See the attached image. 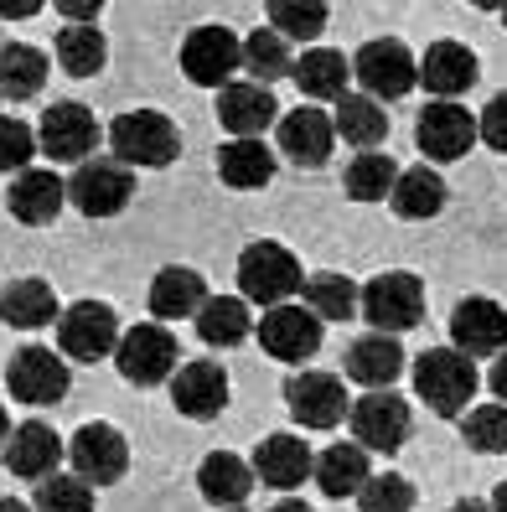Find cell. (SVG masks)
<instances>
[{"mask_svg": "<svg viewBox=\"0 0 507 512\" xmlns=\"http://www.w3.org/2000/svg\"><path fill=\"white\" fill-rule=\"evenodd\" d=\"M6 388L11 399L47 409V404H63L68 399V363L47 347H16V357L6 363Z\"/></svg>", "mask_w": 507, "mask_h": 512, "instance_id": "obj_13", "label": "cell"}, {"mask_svg": "<svg viewBox=\"0 0 507 512\" xmlns=\"http://www.w3.org/2000/svg\"><path fill=\"white\" fill-rule=\"evenodd\" d=\"M295 88L306 99H342L347 94V57L332 47H306V57H295Z\"/></svg>", "mask_w": 507, "mask_h": 512, "instance_id": "obj_35", "label": "cell"}, {"mask_svg": "<svg viewBox=\"0 0 507 512\" xmlns=\"http://www.w3.org/2000/svg\"><path fill=\"white\" fill-rule=\"evenodd\" d=\"M104 63H109V42L94 21H68L57 32V68L68 78H94L104 73Z\"/></svg>", "mask_w": 507, "mask_h": 512, "instance_id": "obj_30", "label": "cell"}, {"mask_svg": "<svg viewBox=\"0 0 507 512\" xmlns=\"http://www.w3.org/2000/svg\"><path fill=\"white\" fill-rule=\"evenodd\" d=\"M223 512H244V507H223Z\"/></svg>", "mask_w": 507, "mask_h": 512, "instance_id": "obj_54", "label": "cell"}, {"mask_svg": "<svg viewBox=\"0 0 507 512\" xmlns=\"http://www.w3.org/2000/svg\"><path fill=\"white\" fill-rule=\"evenodd\" d=\"M414 394L430 404V414L456 419L471 409L476 394V357H466L461 347H430L414 363Z\"/></svg>", "mask_w": 507, "mask_h": 512, "instance_id": "obj_3", "label": "cell"}, {"mask_svg": "<svg viewBox=\"0 0 507 512\" xmlns=\"http://www.w3.org/2000/svg\"><path fill=\"white\" fill-rule=\"evenodd\" d=\"M171 404L187 419H213L228 409V373L213 363V357H197V363H182L171 378Z\"/></svg>", "mask_w": 507, "mask_h": 512, "instance_id": "obj_20", "label": "cell"}, {"mask_svg": "<svg viewBox=\"0 0 507 512\" xmlns=\"http://www.w3.org/2000/svg\"><path fill=\"white\" fill-rule=\"evenodd\" d=\"M244 68V37H233L228 26H197L182 42V73L197 88H223L233 83V73Z\"/></svg>", "mask_w": 507, "mask_h": 512, "instance_id": "obj_10", "label": "cell"}, {"mask_svg": "<svg viewBox=\"0 0 507 512\" xmlns=\"http://www.w3.org/2000/svg\"><path fill=\"white\" fill-rule=\"evenodd\" d=\"M244 68L254 83H280V78H295V57H290V37H280L275 26H259V32L244 37Z\"/></svg>", "mask_w": 507, "mask_h": 512, "instance_id": "obj_37", "label": "cell"}, {"mask_svg": "<svg viewBox=\"0 0 507 512\" xmlns=\"http://www.w3.org/2000/svg\"><path fill=\"white\" fill-rule=\"evenodd\" d=\"M352 435L363 450L394 456L409 440V404L399 394H389V388H368V394L352 404Z\"/></svg>", "mask_w": 507, "mask_h": 512, "instance_id": "obj_14", "label": "cell"}, {"mask_svg": "<svg viewBox=\"0 0 507 512\" xmlns=\"http://www.w3.org/2000/svg\"><path fill=\"white\" fill-rule=\"evenodd\" d=\"M471 140H482V125L456 104V99H435L420 109V119H414V145H420V156L430 166H445V161H461Z\"/></svg>", "mask_w": 507, "mask_h": 512, "instance_id": "obj_9", "label": "cell"}, {"mask_svg": "<svg viewBox=\"0 0 507 512\" xmlns=\"http://www.w3.org/2000/svg\"><path fill=\"white\" fill-rule=\"evenodd\" d=\"M270 512H316V507H306V502H295V497H285V502H275Z\"/></svg>", "mask_w": 507, "mask_h": 512, "instance_id": "obj_50", "label": "cell"}, {"mask_svg": "<svg viewBox=\"0 0 507 512\" xmlns=\"http://www.w3.org/2000/svg\"><path fill=\"white\" fill-rule=\"evenodd\" d=\"M63 202H68V182H57V171H21L11 192H6V207H11V218L16 223H52L57 213H63Z\"/></svg>", "mask_w": 507, "mask_h": 512, "instance_id": "obj_26", "label": "cell"}, {"mask_svg": "<svg viewBox=\"0 0 507 512\" xmlns=\"http://www.w3.org/2000/svg\"><path fill=\"white\" fill-rule=\"evenodd\" d=\"M109 150L130 171H161L182 150V130L171 125L161 109H125L109 119Z\"/></svg>", "mask_w": 507, "mask_h": 512, "instance_id": "obj_2", "label": "cell"}, {"mask_svg": "<svg viewBox=\"0 0 507 512\" xmlns=\"http://www.w3.org/2000/svg\"><path fill=\"white\" fill-rule=\"evenodd\" d=\"M451 347L466 357H497L507 352V311L487 295H466L451 316Z\"/></svg>", "mask_w": 507, "mask_h": 512, "instance_id": "obj_18", "label": "cell"}, {"mask_svg": "<svg viewBox=\"0 0 507 512\" xmlns=\"http://www.w3.org/2000/svg\"><path fill=\"white\" fill-rule=\"evenodd\" d=\"M363 316L373 331H389V337H399V331H414L425 321V285L404 275V269H389V275H373L363 285Z\"/></svg>", "mask_w": 507, "mask_h": 512, "instance_id": "obj_6", "label": "cell"}, {"mask_svg": "<svg viewBox=\"0 0 507 512\" xmlns=\"http://www.w3.org/2000/svg\"><path fill=\"white\" fill-rule=\"evenodd\" d=\"M337 140H342L337 119L326 109H316V104H301V109L280 114V156L290 166H326Z\"/></svg>", "mask_w": 507, "mask_h": 512, "instance_id": "obj_17", "label": "cell"}, {"mask_svg": "<svg viewBox=\"0 0 507 512\" xmlns=\"http://www.w3.org/2000/svg\"><path fill=\"white\" fill-rule=\"evenodd\" d=\"M306 306L321 321H352L363 311V290H357L347 275H311L306 280Z\"/></svg>", "mask_w": 507, "mask_h": 512, "instance_id": "obj_39", "label": "cell"}, {"mask_svg": "<svg viewBox=\"0 0 507 512\" xmlns=\"http://www.w3.org/2000/svg\"><path fill=\"white\" fill-rule=\"evenodd\" d=\"M218 176L233 192H259L275 182V150L264 140H223L218 150Z\"/></svg>", "mask_w": 507, "mask_h": 512, "instance_id": "obj_27", "label": "cell"}, {"mask_svg": "<svg viewBox=\"0 0 507 512\" xmlns=\"http://www.w3.org/2000/svg\"><path fill=\"white\" fill-rule=\"evenodd\" d=\"M68 461H73V476H83L88 487H114L130 471V445L114 425H83L68 445Z\"/></svg>", "mask_w": 507, "mask_h": 512, "instance_id": "obj_15", "label": "cell"}, {"mask_svg": "<svg viewBox=\"0 0 507 512\" xmlns=\"http://www.w3.org/2000/svg\"><path fill=\"white\" fill-rule=\"evenodd\" d=\"M264 16L290 42H316L326 32V0H270Z\"/></svg>", "mask_w": 507, "mask_h": 512, "instance_id": "obj_40", "label": "cell"}, {"mask_svg": "<svg viewBox=\"0 0 507 512\" xmlns=\"http://www.w3.org/2000/svg\"><path fill=\"white\" fill-rule=\"evenodd\" d=\"M218 125L233 135V140H254L270 125H280V104L264 83H228L218 94Z\"/></svg>", "mask_w": 507, "mask_h": 512, "instance_id": "obj_19", "label": "cell"}, {"mask_svg": "<svg viewBox=\"0 0 507 512\" xmlns=\"http://www.w3.org/2000/svg\"><path fill=\"white\" fill-rule=\"evenodd\" d=\"M0 316H6V326L16 331H37V326H52V321H63L57 316V295L47 280H11L6 295H0Z\"/></svg>", "mask_w": 507, "mask_h": 512, "instance_id": "obj_34", "label": "cell"}, {"mask_svg": "<svg viewBox=\"0 0 507 512\" xmlns=\"http://www.w3.org/2000/svg\"><path fill=\"white\" fill-rule=\"evenodd\" d=\"M37 11H42V0H0V16H6V21H26Z\"/></svg>", "mask_w": 507, "mask_h": 512, "instance_id": "obj_48", "label": "cell"}, {"mask_svg": "<svg viewBox=\"0 0 507 512\" xmlns=\"http://www.w3.org/2000/svg\"><path fill=\"white\" fill-rule=\"evenodd\" d=\"M502 26H507V6H502Z\"/></svg>", "mask_w": 507, "mask_h": 512, "instance_id": "obj_55", "label": "cell"}, {"mask_svg": "<svg viewBox=\"0 0 507 512\" xmlns=\"http://www.w3.org/2000/svg\"><path fill=\"white\" fill-rule=\"evenodd\" d=\"M399 166H394V156H383V150H363L352 166H347V176H342V192L352 197V202H389L394 197V187H399Z\"/></svg>", "mask_w": 507, "mask_h": 512, "instance_id": "obj_36", "label": "cell"}, {"mask_svg": "<svg viewBox=\"0 0 507 512\" xmlns=\"http://www.w3.org/2000/svg\"><path fill=\"white\" fill-rule=\"evenodd\" d=\"M254 471H259L264 487L295 492V487H306V476H316V456L306 450V440H295V435H264L259 450H254Z\"/></svg>", "mask_w": 507, "mask_h": 512, "instance_id": "obj_22", "label": "cell"}, {"mask_svg": "<svg viewBox=\"0 0 507 512\" xmlns=\"http://www.w3.org/2000/svg\"><path fill=\"white\" fill-rule=\"evenodd\" d=\"M37 145H42V140H37L32 130H26L16 114L0 119V171H6V176L26 171V161H32V150H37Z\"/></svg>", "mask_w": 507, "mask_h": 512, "instance_id": "obj_44", "label": "cell"}, {"mask_svg": "<svg viewBox=\"0 0 507 512\" xmlns=\"http://www.w3.org/2000/svg\"><path fill=\"white\" fill-rule=\"evenodd\" d=\"M254 481H259L254 461L233 456V450H213V456H202V466H197V492L213 507H244Z\"/></svg>", "mask_w": 507, "mask_h": 512, "instance_id": "obj_24", "label": "cell"}, {"mask_svg": "<svg viewBox=\"0 0 507 512\" xmlns=\"http://www.w3.org/2000/svg\"><path fill=\"white\" fill-rule=\"evenodd\" d=\"M357 512H414V487L399 471L368 476V487L357 492Z\"/></svg>", "mask_w": 507, "mask_h": 512, "instance_id": "obj_43", "label": "cell"}, {"mask_svg": "<svg viewBox=\"0 0 507 512\" xmlns=\"http://www.w3.org/2000/svg\"><path fill=\"white\" fill-rule=\"evenodd\" d=\"M238 295L249 306H285V300L306 295V269L285 244L275 238H254V244L238 254Z\"/></svg>", "mask_w": 507, "mask_h": 512, "instance_id": "obj_1", "label": "cell"}, {"mask_svg": "<svg viewBox=\"0 0 507 512\" xmlns=\"http://www.w3.org/2000/svg\"><path fill=\"white\" fill-rule=\"evenodd\" d=\"M368 450L363 445H347V440H337V445H326L321 456H316V487H321V497H357L368 487Z\"/></svg>", "mask_w": 507, "mask_h": 512, "instance_id": "obj_29", "label": "cell"}, {"mask_svg": "<svg viewBox=\"0 0 507 512\" xmlns=\"http://www.w3.org/2000/svg\"><path fill=\"white\" fill-rule=\"evenodd\" d=\"M471 6H482V11H502L507 0H471Z\"/></svg>", "mask_w": 507, "mask_h": 512, "instance_id": "obj_53", "label": "cell"}, {"mask_svg": "<svg viewBox=\"0 0 507 512\" xmlns=\"http://www.w3.org/2000/svg\"><path fill=\"white\" fill-rule=\"evenodd\" d=\"M37 512H94V487L83 476H47L37 481Z\"/></svg>", "mask_w": 507, "mask_h": 512, "instance_id": "obj_42", "label": "cell"}, {"mask_svg": "<svg viewBox=\"0 0 507 512\" xmlns=\"http://www.w3.org/2000/svg\"><path fill=\"white\" fill-rule=\"evenodd\" d=\"M476 125H482V140L507 156V88H502V94L482 109V119H476Z\"/></svg>", "mask_w": 507, "mask_h": 512, "instance_id": "obj_45", "label": "cell"}, {"mask_svg": "<svg viewBox=\"0 0 507 512\" xmlns=\"http://www.w3.org/2000/svg\"><path fill=\"white\" fill-rule=\"evenodd\" d=\"M285 409L301 430H337L342 419H352L347 388L337 373H295L285 383Z\"/></svg>", "mask_w": 507, "mask_h": 512, "instance_id": "obj_12", "label": "cell"}, {"mask_svg": "<svg viewBox=\"0 0 507 512\" xmlns=\"http://www.w3.org/2000/svg\"><path fill=\"white\" fill-rule=\"evenodd\" d=\"M321 331H326V321L311 311V306H270L264 311V321L254 326V337H259V347L275 357V363H306V357H316L321 352Z\"/></svg>", "mask_w": 507, "mask_h": 512, "instance_id": "obj_11", "label": "cell"}, {"mask_svg": "<svg viewBox=\"0 0 507 512\" xmlns=\"http://www.w3.org/2000/svg\"><path fill=\"white\" fill-rule=\"evenodd\" d=\"M37 140H42V150H47L52 161H73V166H83V161H94V145H99V119L88 114L83 104L63 99V104H52V109L42 114Z\"/></svg>", "mask_w": 507, "mask_h": 512, "instance_id": "obj_16", "label": "cell"}, {"mask_svg": "<svg viewBox=\"0 0 507 512\" xmlns=\"http://www.w3.org/2000/svg\"><path fill=\"white\" fill-rule=\"evenodd\" d=\"M492 512H507V481H502V487L492 492Z\"/></svg>", "mask_w": 507, "mask_h": 512, "instance_id": "obj_51", "label": "cell"}, {"mask_svg": "<svg viewBox=\"0 0 507 512\" xmlns=\"http://www.w3.org/2000/svg\"><path fill=\"white\" fill-rule=\"evenodd\" d=\"M42 83H47V57L26 42H6V52H0V94L32 99Z\"/></svg>", "mask_w": 507, "mask_h": 512, "instance_id": "obj_38", "label": "cell"}, {"mask_svg": "<svg viewBox=\"0 0 507 512\" xmlns=\"http://www.w3.org/2000/svg\"><path fill=\"white\" fill-rule=\"evenodd\" d=\"M130 197H135V171L119 156H94L68 176V202L83 218H114L130 207Z\"/></svg>", "mask_w": 507, "mask_h": 512, "instance_id": "obj_4", "label": "cell"}, {"mask_svg": "<svg viewBox=\"0 0 507 512\" xmlns=\"http://www.w3.org/2000/svg\"><path fill=\"white\" fill-rule=\"evenodd\" d=\"M461 440L476 456H502L507 450V404H482L461 419Z\"/></svg>", "mask_w": 507, "mask_h": 512, "instance_id": "obj_41", "label": "cell"}, {"mask_svg": "<svg viewBox=\"0 0 507 512\" xmlns=\"http://www.w3.org/2000/svg\"><path fill=\"white\" fill-rule=\"evenodd\" d=\"M394 213L409 218V223H425V218H440L445 213V176L435 166H409L394 187Z\"/></svg>", "mask_w": 507, "mask_h": 512, "instance_id": "obj_32", "label": "cell"}, {"mask_svg": "<svg viewBox=\"0 0 507 512\" xmlns=\"http://www.w3.org/2000/svg\"><path fill=\"white\" fill-rule=\"evenodd\" d=\"M0 512H37V507H26V502H16V497H6V502H0Z\"/></svg>", "mask_w": 507, "mask_h": 512, "instance_id": "obj_52", "label": "cell"}, {"mask_svg": "<svg viewBox=\"0 0 507 512\" xmlns=\"http://www.w3.org/2000/svg\"><path fill=\"white\" fill-rule=\"evenodd\" d=\"M352 73L363 83L368 99H404L414 83H420V57H414L399 37H373L357 47Z\"/></svg>", "mask_w": 507, "mask_h": 512, "instance_id": "obj_5", "label": "cell"}, {"mask_svg": "<svg viewBox=\"0 0 507 512\" xmlns=\"http://www.w3.org/2000/svg\"><path fill=\"white\" fill-rule=\"evenodd\" d=\"M476 52L466 47V42H430V52L420 57V83L430 88L435 99H456V94H466V88L476 83Z\"/></svg>", "mask_w": 507, "mask_h": 512, "instance_id": "obj_23", "label": "cell"}, {"mask_svg": "<svg viewBox=\"0 0 507 512\" xmlns=\"http://www.w3.org/2000/svg\"><path fill=\"white\" fill-rule=\"evenodd\" d=\"M192 321H197V337H202L207 347H238V342L254 331L244 295H207V306H202Z\"/></svg>", "mask_w": 507, "mask_h": 512, "instance_id": "obj_31", "label": "cell"}, {"mask_svg": "<svg viewBox=\"0 0 507 512\" xmlns=\"http://www.w3.org/2000/svg\"><path fill=\"white\" fill-rule=\"evenodd\" d=\"M332 119H337V135L357 150H378L389 140V114H383V104L368 99V94H342Z\"/></svg>", "mask_w": 507, "mask_h": 512, "instance_id": "obj_33", "label": "cell"}, {"mask_svg": "<svg viewBox=\"0 0 507 512\" xmlns=\"http://www.w3.org/2000/svg\"><path fill=\"white\" fill-rule=\"evenodd\" d=\"M451 512H492V507L476 502V497H461V502H451Z\"/></svg>", "mask_w": 507, "mask_h": 512, "instance_id": "obj_49", "label": "cell"}, {"mask_svg": "<svg viewBox=\"0 0 507 512\" xmlns=\"http://www.w3.org/2000/svg\"><path fill=\"white\" fill-rule=\"evenodd\" d=\"M63 456H68L63 440H57V430L42 425V419H26V425H16L6 435V471H16L26 481H47Z\"/></svg>", "mask_w": 507, "mask_h": 512, "instance_id": "obj_21", "label": "cell"}, {"mask_svg": "<svg viewBox=\"0 0 507 512\" xmlns=\"http://www.w3.org/2000/svg\"><path fill=\"white\" fill-rule=\"evenodd\" d=\"M202 306H207V285L197 269L171 264L151 280V316L156 321H182V316H197Z\"/></svg>", "mask_w": 507, "mask_h": 512, "instance_id": "obj_28", "label": "cell"}, {"mask_svg": "<svg viewBox=\"0 0 507 512\" xmlns=\"http://www.w3.org/2000/svg\"><path fill=\"white\" fill-rule=\"evenodd\" d=\"M119 316L104 300H73L57 321V347H63L73 363H99V357H114L119 352Z\"/></svg>", "mask_w": 507, "mask_h": 512, "instance_id": "obj_7", "label": "cell"}, {"mask_svg": "<svg viewBox=\"0 0 507 512\" xmlns=\"http://www.w3.org/2000/svg\"><path fill=\"white\" fill-rule=\"evenodd\" d=\"M57 11H63L68 21H94L99 11H104V0H52Z\"/></svg>", "mask_w": 507, "mask_h": 512, "instance_id": "obj_46", "label": "cell"}, {"mask_svg": "<svg viewBox=\"0 0 507 512\" xmlns=\"http://www.w3.org/2000/svg\"><path fill=\"white\" fill-rule=\"evenodd\" d=\"M404 373V347L389 331H368V337L347 342V378L363 388H389Z\"/></svg>", "mask_w": 507, "mask_h": 512, "instance_id": "obj_25", "label": "cell"}, {"mask_svg": "<svg viewBox=\"0 0 507 512\" xmlns=\"http://www.w3.org/2000/svg\"><path fill=\"white\" fill-rule=\"evenodd\" d=\"M114 368H119V378H130V383H140V388L176 378V337L166 331V321H140V326H130L125 337H119Z\"/></svg>", "mask_w": 507, "mask_h": 512, "instance_id": "obj_8", "label": "cell"}, {"mask_svg": "<svg viewBox=\"0 0 507 512\" xmlns=\"http://www.w3.org/2000/svg\"><path fill=\"white\" fill-rule=\"evenodd\" d=\"M487 383H492L497 404H507V352H497V357H492V373H487Z\"/></svg>", "mask_w": 507, "mask_h": 512, "instance_id": "obj_47", "label": "cell"}]
</instances>
